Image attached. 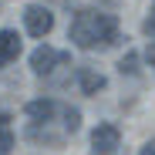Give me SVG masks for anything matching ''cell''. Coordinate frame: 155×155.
Instances as JSON below:
<instances>
[{"mask_svg": "<svg viewBox=\"0 0 155 155\" xmlns=\"http://www.w3.org/2000/svg\"><path fill=\"white\" fill-rule=\"evenodd\" d=\"M20 34L17 31H10V27H4V31H0V71H4L10 61H17L20 58Z\"/></svg>", "mask_w": 155, "mask_h": 155, "instance_id": "cell-6", "label": "cell"}, {"mask_svg": "<svg viewBox=\"0 0 155 155\" xmlns=\"http://www.w3.org/2000/svg\"><path fill=\"white\" fill-rule=\"evenodd\" d=\"M138 155H155V138H152V142H145V145H142V152H138Z\"/></svg>", "mask_w": 155, "mask_h": 155, "instance_id": "cell-12", "label": "cell"}, {"mask_svg": "<svg viewBox=\"0 0 155 155\" xmlns=\"http://www.w3.org/2000/svg\"><path fill=\"white\" fill-rule=\"evenodd\" d=\"M24 27H27L31 37H47L51 31H54V14H51V7L27 4L24 7Z\"/></svg>", "mask_w": 155, "mask_h": 155, "instance_id": "cell-4", "label": "cell"}, {"mask_svg": "<svg viewBox=\"0 0 155 155\" xmlns=\"http://www.w3.org/2000/svg\"><path fill=\"white\" fill-rule=\"evenodd\" d=\"M68 61H71L68 51H54L51 44H41L34 54H31V71H34L37 78H44V74H54L58 68H64Z\"/></svg>", "mask_w": 155, "mask_h": 155, "instance_id": "cell-3", "label": "cell"}, {"mask_svg": "<svg viewBox=\"0 0 155 155\" xmlns=\"http://www.w3.org/2000/svg\"><path fill=\"white\" fill-rule=\"evenodd\" d=\"M24 115L31 121V138L34 142H44L51 148H61L78 128H81V111L64 105V101H54V98H34L24 105Z\"/></svg>", "mask_w": 155, "mask_h": 155, "instance_id": "cell-1", "label": "cell"}, {"mask_svg": "<svg viewBox=\"0 0 155 155\" xmlns=\"http://www.w3.org/2000/svg\"><path fill=\"white\" fill-rule=\"evenodd\" d=\"M14 152V125H10V115L0 111V155H10Z\"/></svg>", "mask_w": 155, "mask_h": 155, "instance_id": "cell-8", "label": "cell"}, {"mask_svg": "<svg viewBox=\"0 0 155 155\" xmlns=\"http://www.w3.org/2000/svg\"><path fill=\"white\" fill-rule=\"evenodd\" d=\"M118 71L121 74H138V54H135V51H128V54L118 61Z\"/></svg>", "mask_w": 155, "mask_h": 155, "instance_id": "cell-9", "label": "cell"}, {"mask_svg": "<svg viewBox=\"0 0 155 155\" xmlns=\"http://www.w3.org/2000/svg\"><path fill=\"white\" fill-rule=\"evenodd\" d=\"M68 41L81 51H105V47H115L121 41V24L115 14L78 10L71 27H68Z\"/></svg>", "mask_w": 155, "mask_h": 155, "instance_id": "cell-2", "label": "cell"}, {"mask_svg": "<svg viewBox=\"0 0 155 155\" xmlns=\"http://www.w3.org/2000/svg\"><path fill=\"white\" fill-rule=\"evenodd\" d=\"M78 88H81V94H98L108 88V78L94 68H78Z\"/></svg>", "mask_w": 155, "mask_h": 155, "instance_id": "cell-7", "label": "cell"}, {"mask_svg": "<svg viewBox=\"0 0 155 155\" xmlns=\"http://www.w3.org/2000/svg\"><path fill=\"white\" fill-rule=\"evenodd\" d=\"M118 145H121V132H118V125H111V121H101L91 132V152L94 155H115Z\"/></svg>", "mask_w": 155, "mask_h": 155, "instance_id": "cell-5", "label": "cell"}, {"mask_svg": "<svg viewBox=\"0 0 155 155\" xmlns=\"http://www.w3.org/2000/svg\"><path fill=\"white\" fill-rule=\"evenodd\" d=\"M145 58H148V64L155 68V41H148V47H145Z\"/></svg>", "mask_w": 155, "mask_h": 155, "instance_id": "cell-11", "label": "cell"}, {"mask_svg": "<svg viewBox=\"0 0 155 155\" xmlns=\"http://www.w3.org/2000/svg\"><path fill=\"white\" fill-rule=\"evenodd\" d=\"M142 31H145V34H148V37H152V34H155V4H152V14H148V17H145V20H142Z\"/></svg>", "mask_w": 155, "mask_h": 155, "instance_id": "cell-10", "label": "cell"}]
</instances>
